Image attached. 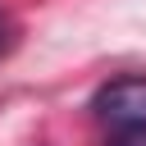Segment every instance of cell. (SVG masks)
<instances>
[{
	"label": "cell",
	"instance_id": "7a4b0ae2",
	"mask_svg": "<svg viewBox=\"0 0 146 146\" xmlns=\"http://www.w3.org/2000/svg\"><path fill=\"white\" fill-rule=\"evenodd\" d=\"M105 146H146V128H119Z\"/></svg>",
	"mask_w": 146,
	"mask_h": 146
},
{
	"label": "cell",
	"instance_id": "6da1fadb",
	"mask_svg": "<svg viewBox=\"0 0 146 146\" xmlns=\"http://www.w3.org/2000/svg\"><path fill=\"white\" fill-rule=\"evenodd\" d=\"M91 110L110 128H146V78H114L91 96Z\"/></svg>",
	"mask_w": 146,
	"mask_h": 146
},
{
	"label": "cell",
	"instance_id": "3957f363",
	"mask_svg": "<svg viewBox=\"0 0 146 146\" xmlns=\"http://www.w3.org/2000/svg\"><path fill=\"white\" fill-rule=\"evenodd\" d=\"M9 41H14V23H9L5 14H0V55L9 50Z\"/></svg>",
	"mask_w": 146,
	"mask_h": 146
}]
</instances>
